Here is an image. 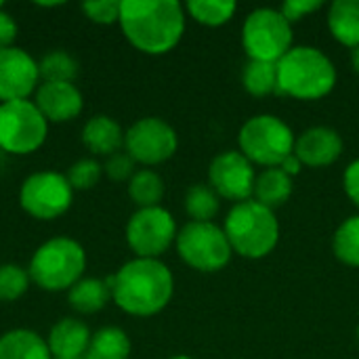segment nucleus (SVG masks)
Instances as JSON below:
<instances>
[{"label": "nucleus", "instance_id": "aec40b11", "mask_svg": "<svg viewBox=\"0 0 359 359\" xmlns=\"http://www.w3.org/2000/svg\"><path fill=\"white\" fill-rule=\"evenodd\" d=\"M328 29L341 44L359 46V0H334L328 8Z\"/></svg>", "mask_w": 359, "mask_h": 359}, {"label": "nucleus", "instance_id": "f704fd0d", "mask_svg": "<svg viewBox=\"0 0 359 359\" xmlns=\"http://www.w3.org/2000/svg\"><path fill=\"white\" fill-rule=\"evenodd\" d=\"M343 187H345L347 198L359 208V158L358 160H353V162L345 168Z\"/></svg>", "mask_w": 359, "mask_h": 359}, {"label": "nucleus", "instance_id": "dca6fc26", "mask_svg": "<svg viewBox=\"0 0 359 359\" xmlns=\"http://www.w3.org/2000/svg\"><path fill=\"white\" fill-rule=\"evenodd\" d=\"M82 95L72 82H44L36 93V107L46 122H67L82 111Z\"/></svg>", "mask_w": 359, "mask_h": 359}, {"label": "nucleus", "instance_id": "b1692460", "mask_svg": "<svg viewBox=\"0 0 359 359\" xmlns=\"http://www.w3.org/2000/svg\"><path fill=\"white\" fill-rule=\"evenodd\" d=\"M242 84L252 97H267L278 90V63L269 61H252L248 59L242 72Z\"/></svg>", "mask_w": 359, "mask_h": 359}, {"label": "nucleus", "instance_id": "a211bd4d", "mask_svg": "<svg viewBox=\"0 0 359 359\" xmlns=\"http://www.w3.org/2000/svg\"><path fill=\"white\" fill-rule=\"evenodd\" d=\"M84 145L99 156H114L124 145V133L116 120L109 116H95L86 122L82 130Z\"/></svg>", "mask_w": 359, "mask_h": 359}, {"label": "nucleus", "instance_id": "7c9ffc66", "mask_svg": "<svg viewBox=\"0 0 359 359\" xmlns=\"http://www.w3.org/2000/svg\"><path fill=\"white\" fill-rule=\"evenodd\" d=\"M99 179H101V166L95 160H78L67 172V181L72 189H90L99 183Z\"/></svg>", "mask_w": 359, "mask_h": 359}, {"label": "nucleus", "instance_id": "f03ea898", "mask_svg": "<svg viewBox=\"0 0 359 359\" xmlns=\"http://www.w3.org/2000/svg\"><path fill=\"white\" fill-rule=\"evenodd\" d=\"M175 278L158 259L128 261L111 278V297L116 305L139 318L160 313L172 299Z\"/></svg>", "mask_w": 359, "mask_h": 359}, {"label": "nucleus", "instance_id": "5701e85b", "mask_svg": "<svg viewBox=\"0 0 359 359\" xmlns=\"http://www.w3.org/2000/svg\"><path fill=\"white\" fill-rule=\"evenodd\" d=\"M130 355V341L124 330L120 328H101L93 334L86 359H128Z\"/></svg>", "mask_w": 359, "mask_h": 359}, {"label": "nucleus", "instance_id": "4be33fe9", "mask_svg": "<svg viewBox=\"0 0 359 359\" xmlns=\"http://www.w3.org/2000/svg\"><path fill=\"white\" fill-rule=\"evenodd\" d=\"M111 299V278L109 280H80L69 288V305L80 313H97Z\"/></svg>", "mask_w": 359, "mask_h": 359}, {"label": "nucleus", "instance_id": "20e7f679", "mask_svg": "<svg viewBox=\"0 0 359 359\" xmlns=\"http://www.w3.org/2000/svg\"><path fill=\"white\" fill-rule=\"evenodd\" d=\"M225 236L236 255L244 259H263L273 252L280 242V223L276 210L246 200L233 204L225 219Z\"/></svg>", "mask_w": 359, "mask_h": 359}, {"label": "nucleus", "instance_id": "6ab92c4d", "mask_svg": "<svg viewBox=\"0 0 359 359\" xmlns=\"http://www.w3.org/2000/svg\"><path fill=\"white\" fill-rule=\"evenodd\" d=\"M290 196H292V177H288L282 168H263L261 172H257L252 200L276 210L284 206Z\"/></svg>", "mask_w": 359, "mask_h": 359}, {"label": "nucleus", "instance_id": "72a5a7b5", "mask_svg": "<svg viewBox=\"0 0 359 359\" xmlns=\"http://www.w3.org/2000/svg\"><path fill=\"white\" fill-rule=\"evenodd\" d=\"M135 160L128 156V154H114L109 156L107 164H105V172L109 175V179L114 181H124V179H130L135 175Z\"/></svg>", "mask_w": 359, "mask_h": 359}, {"label": "nucleus", "instance_id": "393cba45", "mask_svg": "<svg viewBox=\"0 0 359 359\" xmlns=\"http://www.w3.org/2000/svg\"><path fill=\"white\" fill-rule=\"evenodd\" d=\"M128 196L139 208L160 206V200L164 198V181L149 168L137 170L128 181Z\"/></svg>", "mask_w": 359, "mask_h": 359}, {"label": "nucleus", "instance_id": "f8f14e48", "mask_svg": "<svg viewBox=\"0 0 359 359\" xmlns=\"http://www.w3.org/2000/svg\"><path fill=\"white\" fill-rule=\"evenodd\" d=\"M124 147L135 162L154 166L175 156L179 137L177 130L162 118H141L126 130Z\"/></svg>", "mask_w": 359, "mask_h": 359}, {"label": "nucleus", "instance_id": "ea45409f", "mask_svg": "<svg viewBox=\"0 0 359 359\" xmlns=\"http://www.w3.org/2000/svg\"><path fill=\"white\" fill-rule=\"evenodd\" d=\"M358 343H359V326H358Z\"/></svg>", "mask_w": 359, "mask_h": 359}, {"label": "nucleus", "instance_id": "cd10ccee", "mask_svg": "<svg viewBox=\"0 0 359 359\" xmlns=\"http://www.w3.org/2000/svg\"><path fill=\"white\" fill-rule=\"evenodd\" d=\"M334 257L349 267H359V215L349 217L339 225L332 238Z\"/></svg>", "mask_w": 359, "mask_h": 359}, {"label": "nucleus", "instance_id": "4468645a", "mask_svg": "<svg viewBox=\"0 0 359 359\" xmlns=\"http://www.w3.org/2000/svg\"><path fill=\"white\" fill-rule=\"evenodd\" d=\"M40 78L38 63L21 48L11 46L0 50V101L27 99Z\"/></svg>", "mask_w": 359, "mask_h": 359}, {"label": "nucleus", "instance_id": "7ed1b4c3", "mask_svg": "<svg viewBox=\"0 0 359 359\" xmlns=\"http://www.w3.org/2000/svg\"><path fill=\"white\" fill-rule=\"evenodd\" d=\"M337 67L316 46H292L278 61V90L299 101H316L332 93Z\"/></svg>", "mask_w": 359, "mask_h": 359}, {"label": "nucleus", "instance_id": "a19ab883", "mask_svg": "<svg viewBox=\"0 0 359 359\" xmlns=\"http://www.w3.org/2000/svg\"><path fill=\"white\" fill-rule=\"evenodd\" d=\"M0 8H2V2H0Z\"/></svg>", "mask_w": 359, "mask_h": 359}, {"label": "nucleus", "instance_id": "79ce46f5", "mask_svg": "<svg viewBox=\"0 0 359 359\" xmlns=\"http://www.w3.org/2000/svg\"><path fill=\"white\" fill-rule=\"evenodd\" d=\"M78 359H86V358H78Z\"/></svg>", "mask_w": 359, "mask_h": 359}, {"label": "nucleus", "instance_id": "c85d7f7f", "mask_svg": "<svg viewBox=\"0 0 359 359\" xmlns=\"http://www.w3.org/2000/svg\"><path fill=\"white\" fill-rule=\"evenodd\" d=\"M38 69L44 82H74L78 74V63L65 50H55V53H48L38 63Z\"/></svg>", "mask_w": 359, "mask_h": 359}, {"label": "nucleus", "instance_id": "0eeeda50", "mask_svg": "<svg viewBox=\"0 0 359 359\" xmlns=\"http://www.w3.org/2000/svg\"><path fill=\"white\" fill-rule=\"evenodd\" d=\"M242 46L252 61L278 63L292 48V23L280 8H255L242 25Z\"/></svg>", "mask_w": 359, "mask_h": 359}, {"label": "nucleus", "instance_id": "473e14b6", "mask_svg": "<svg viewBox=\"0 0 359 359\" xmlns=\"http://www.w3.org/2000/svg\"><path fill=\"white\" fill-rule=\"evenodd\" d=\"M322 6H324V2H320V0H288V2H284V4L280 6V11H282V15H284L290 23H297V21H301L303 17H307V15L320 11Z\"/></svg>", "mask_w": 359, "mask_h": 359}, {"label": "nucleus", "instance_id": "6e6552de", "mask_svg": "<svg viewBox=\"0 0 359 359\" xmlns=\"http://www.w3.org/2000/svg\"><path fill=\"white\" fill-rule=\"evenodd\" d=\"M177 252L183 263L202 273H217L225 269L233 255L223 227L196 221H189L177 233Z\"/></svg>", "mask_w": 359, "mask_h": 359}, {"label": "nucleus", "instance_id": "9d476101", "mask_svg": "<svg viewBox=\"0 0 359 359\" xmlns=\"http://www.w3.org/2000/svg\"><path fill=\"white\" fill-rule=\"evenodd\" d=\"M177 223L162 208H139L126 225V242L137 259H158L177 242Z\"/></svg>", "mask_w": 359, "mask_h": 359}, {"label": "nucleus", "instance_id": "2f4dec72", "mask_svg": "<svg viewBox=\"0 0 359 359\" xmlns=\"http://www.w3.org/2000/svg\"><path fill=\"white\" fill-rule=\"evenodd\" d=\"M120 4L118 0H95V2H84L82 11L86 13V17L95 23L101 25H109L120 21Z\"/></svg>", "mask_w": 359, "mask_h": 359}, {"label": "nucleus", "instance_id": "412c9836", "mask_svg": "<svg viewBox=\"0 0 359 359\" xmlns=\"http://www.w3.org/2000/svg\"><path fill=\"white\" fill-rule=\"evenodd\" d=\"M0 359H53L48 345L32 330H11L0 337Z\"/></svg>", "mask_w": 359, "mask_h": 359}, {"label": "nucleus", "instance_id": "58836bf2", "mask_svg": "<svg viewBox=\"0 0 359 359\" xmlns=\"http://www.w3.org/2000/svg\"><path fill=\"white\" fill-rule=\"evenodd\" d=\"M170 359H194V358H189V355H175V358H170Z\"/></svg>", "mask_w": 359, "mask_h": 359}, {"label": "nucleus", "instance_id": "9b49d317", "mask_svg": "<svg viewBox=\"0 0 359 359\" xmlns=\"http://www.w3.org/2000/svg\"><path fill=\"white\" fill-rule=\"evenodd\" d=\"M74 189L65 175L59 172H36L21 185V206L34 219L50 221L61 217L72 206Z\"/></svg>", "mask_w": 359, "mask_h": 359}, {"label": "nucleus", "instance_id": "4c0bfd02", "mask_svg": "<svg viewBox=\"0 0 359 359\" xmlns=\"http://www.w3.org/2000/svg\"><path fill=\"white\" fill-rule=\"evenodd\" d=\"M351 65H353L355 74H359V46L358 48H351Z\"/></svg>", "mask_w": 359, "mask_h": 359}, {"label": "nucleus", "instance_id": "bb28decb", "mask_svg": "<svg viewBox=\"0 0 359 359\" xmlns=\"http://www.w3.org/2000/svg\"><path fill=\"white\" fill-rule=\"evenodd\" d=\"M191 19H196L202 25L219 27L225 25L238 11V4L231 0H189L185 4Z\"/></svg>", "mask_w": 359, "mask_h": 359}, {"label": "nucleus", "instance_id": "2eb2a0df", "mask_svg": "<svg viewBox=\"0 0 359 359\" xmlns=\"http://www.w3.org/2000/svg\"><path fill=\"white\" fill-rule=\"evenodd\" d=\"M343 139L330 126H311L303 130L294 141V156L303 166L326 168L334 164L343 154Z\"/></svg>", "mask_w": 359, "mask_h": 359}, {"label": "nucleus", "instance_id": "c756f323", "mask_svg": "<svg viewBox=\"0 0 359 359\" xmlns=\"http://www.w3.org/2000/svg\"><path fill=\"white\" fill-rule=\"evenodd\" d=\"M29 284V273L19 265H2L0 267V301H17Z\"/></svg>", "mask_w": 359, "mask_h": 359}, {"label": "nucleus", "instance_id": "e433bc0d", "mask_svg": "<svg viewBox=\"0 0 359 359\" xmlns=\"http://www.w3.org/2000/svg\"><path fill=\"white\" fill-rule=\"evenodd\" d=\"M278 168H282L288 177H297V175L301 172L303 164H301V160H299V158L294 156V151H292V154H290V156H288V158L278 166Z\"/></svg>", "mask_w": 359, "mask_h": 359}, {"label": "nucleus", "instance_id": "a878e982", "mask_svg": "<svg viewBox=\"0 0 359 359\" xmlns=\"http://www.w3.org/2000/svg\"><path fill=\"white\" fill-rule=\"evenodd\" d=\"M221 210V198L219 194L206 185V183H198L191 185L185 194V212L191 217V221L196 223H212V219L219 215Z\"/></svg>", "mask_w": 359, "mask_h": 359}, {"label": "nucleus", "instance_id": "c9c22d12", "mask_svg": "<svg viewBox=\"0 0 359 359\" xmlns=\"http://www.w3.org/2000/svg\"><path fill=\"white\" fill-rule=\"evenodd\" d=\"M15 36H17V23L13 21V17L8 13H4L0 8V50L11 48Z\"/></svg>", "mask_w": 359, "mask_h": 359}, {"label": "nucleus", "instance_id": "f257e3e1", "mask_svg": "<svg viewBox=\"0 0 359 359\" xmlns=\"http://www.w3.org/2000/svg\"><path fill=\"white\" fill-rule=\"evenodd\" d=\"M120 27L141 53L164 55L185 32V11L177 0H122Z\"/></svg>", "mask_w": 359, "mask_h": 359}, {"label": "nucleus", "instance_id": "f3484780", "mask_svg": "<svg viewBox=\"0 0 359 359\" xmlns=\"http://www.w3.org/2000/svg\"><path fill=\"white\" fill-rule=\"evenodd\" d=\"M90 332L86 324L65 318L57 322L48 334V351L55 359H78L84 358L90 345Z\"/></svg>", "mask_w": 359, "mask_h": 359}, {"label": "nucleus", "instance_id": "39448f33", "mask_svg": "<svg viewBox=\"0 0 359 359\" xmlns=\"http://www.w3.org/2000/svg\"><path fill=\"white\" fill-rule=\"evenodd\" d=\"M86 267L84 248L72 238H55L44 242L29 261V278L42 290H69L82 280Z\"/></svg>", "mask_w": 359, "mask_h": 359}, {"label": "nucleus", "instance_id": "423d86ee", "mask_svg": "<svg viewBox=\"0 0 359 359\" xmlns=\"http://www.w3.org/2000/svg\"><path fill=\"white\" fill-rule=\"evenodd\" d=\"M294 141L297 137L292 128L282 118L271 114L248 118L238 133L240 151L252 164L265 168H278L294 151Z\"/></svg>", "mask_w": 359, "mask_h": 359}, {"label": "nucleus", "instance_id": "1a4fd4ad", "mask_svg": "<svg viewBox=\"0 0 359 359\" xmlns=\"http://www.w3.org/2000/svg\"><path fill=\"white\" fill-rule=\"evenodd\" d=\"M46 139V118L36 103L8 101L0 103V149L15 156L36 151Z\"/></svg>", "mask_w": 359, "mask_h": 359}, {"label": "nucleus", "instance_id": "ddd939ff", "mask_svg": "<svg viewBox=\"0 0 359 359\" xmlns=\"http://www.w3.org/2000/svg\"><path fill=\"white\" fill-rule=\"evenodd\" d=\"M208 181L210 187L219 194V198L240 204L252 200L257 170L255 164L240 149H229L212 158L208 168Z\"/></svg>", "mask_w": 359, "mask_h": 359}]
</instances>
